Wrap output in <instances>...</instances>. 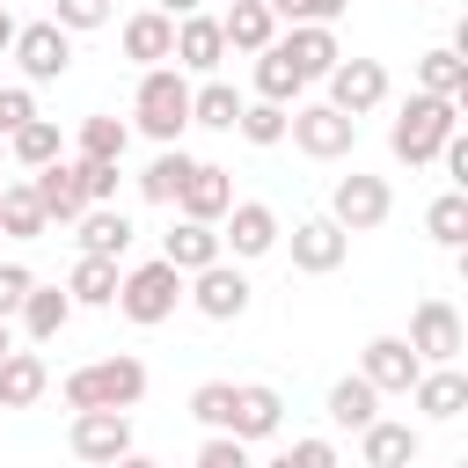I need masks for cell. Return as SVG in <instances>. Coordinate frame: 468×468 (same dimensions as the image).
I'll return each mask as SVG.
<instances>
[{
    "label": "cell",
    "instance_id": "54",
    "mask_svg": "<svg viewBox=\"0 0 468 468\" xmlns=\"http://www.w3.org/2000/svg\"><path fill=\"white\" fill-rule=\"evenodd\" d=\"M227 7H234V0H227Z\"/></svg>",
    "mask_w": 468,
    "mask_h": 468
},
{
    "label": "cell",
    "instance_id": "40",
    "mask_svg": "<svg viewBox=\"0 0 468 468\" xmlns=\"http://www.w3.org/2000/svg\"><path fill=\"white\" fill-rule=\"evenodd\" d=\"M263 7H271L278 22H292V29H329L351 0H263Z\"/></svg>",
    "mask_w": 468,
    "mask_h": 468
},
{
    "label": "cell",
    "instance_id": "9",
    "mask_svg": "<svg viewBox=\"0 0 468 468\" xmlns=\"http://www.w3.org/2000/svg\"><path fill=\"white\" fill-rule=\"evenodd\" d=\"M183 300H190V307H197L205 322H241L256 292H249L241 263H227V256H219V263H205L197 278H183Z\"/></svg>",
    "mask_w": 468,
    "mask_h": 468
},
{
    "label": "cell",
    "instance_id": "39",
    "mask_svg": "<svg viewBox=\"0 0 468 468\" xmlns=\"http://www.w3.org/2000/svg\"><path fill=\"white\" fill-rule=\"evenodd\" d=\"M190 417H197L205 431H227V417H234V380H197V388H190Z\"/></svg>",
    "mask_w": 468,
    "mask_h": 468
},
{
    "label": "cell",
    "instance_id": "51",
    "mask_svg": "<svg viewBox=\"0 0 468 468\" xmlns=\"http://www.w3.org/2000/svg\"><path fill=\"white\" fill-rule=\"evenodd\" d=\"M7 351H15V329H7V322H0V358H7Z\"/></svg>",
    "mask_w": 468,
    "mask_h": 468
},
{
    "label": "cell",
    "instance_id": "12",
    "mask_svg": "<svg viewBox=\"0 0 468 468\" xmlns=\"http://www.w3.org/2000/svg\"><path fill=\"white\" fill-rule=\"evenodd\" d=\"M410 351H417V366H453L461 358V314H453V300H417V314H410V336H402Z\"/></svg>",
    "mask_w": 468,
    "mask_h": 468
},
{
    "label": "cell",
    "instance_id": "20",
    "mask_svg": "<svg viewBox=\"0 0 468 468\" xmlns=\"http://www.w3.org/2000/svg\"><path fill=\"white\" fill-rule=\"evenodd\" d=\"M410 402H417L431 424H453V417L468 410V373H461V366H424L417 388H410Z\"/></svg>",
    "mask_w": 468,
    "mask_h": 468
},
{
    "label": "cell",
    "instance_id": "1",
    "mask_svg": "<svg viewBox=\"0 0 468 468\" xmlns=\"http://www.w3.org/2000/svg\"><path fill=\"white\" fill-rule=\"evenodd\" d=\"M58 395H66V410H139V395H146V366L132 358V351H110V358H88V366H73L66 380H58Z\"/></svg>",
    "mask_w": 468,
    "mask_h": 468
},
{
    "label": "cell",
    "instance_id": "22",
    "mask_svg": "<svg viewBox=\"0 0 468 468\" xmlns=\"http://www.w3.org/2000/svg\"><path fill=\"white\" fill-rule=\"evenodd\" d=\"M29 190H37V205H44V219H51V227H73V219L88 212L73 161H51V168H37V176H29Z\"/></svg>",
    "mask_w": 468,
    "mask_h": 468
},
{
    "label": "cell",
    "instance_id": "8",
    "mask_svg": "<svg viewBox=\"0 0 468 468\" xmlns=\"http://www.w3.org/2000/svg\"><path fill=\"white\" fill-rule=\"evenodd\" d=\"M395 212V190H388V176H336V190H329V219L344 227V234H373L380 219Z\"/></svg>",
    "mask_w": 468,
    "mask_h": 468
},
{
    "label": "cell",
    "instance_id": "24",
    "mask_svg": "<svg viewBox=\"0 0 468 468\" xmlns=\"http://www.w3.org/2000/svg\"><path fill=\"white\" fill-rule=\"evenodd\" d=\"M219 37H227V51H271L278 44V15L263 7V0H234L227 15H219Z\"/></svg>",
    "mask_w": 468,
    "mask_h": 468
},
{
    "label": "cell",
    "instance_id": "7",
    "mask_svg": "<svg viewBox=\"0 0 468 468\" xmlns=\"http://www.w3.org/2000/svg\"><path fill=\"white\" fill-rule=\"evenodd\" d=\"M278 241H285V227H278V212H271L263 197H234V205H227V219H219V256L256 263V256H271Z\"/></svg>",
    "mask_w": 468,
    "mask_h": 468
},
{
    "label": "cell",
    "instance_id": "49",
    "mask_svg": "<svg viewBox=\"0 0 468 468\" xmlns=\"http://www.w3.org/2000/svg\"><path fill=\"white\" fill-rule=\"evenodd\" d=\"M110 468H161V461H146V453H124V461H110Z\"/></svg>",
    "mask_w": 468,
    "mask_h": 468
},
{
    "label": "cell",
    "instance_id": "47",
    "mask_svg": "<svg viewBox=\"0 0 468 468\" xmlns=\"http://www.w3.org/2000/svg\"><path fill=\"white\" fill-rule=\"evenodd\" d=\"M439 161H446V176H453V190H461V183H468V139L453 132V139L439 146Z\"/></svg>",
    "mask_w": 468,
    "mask_h": 468
},
{
    "label": "cell",
    "instance_id": "29",
    "mask_svg": "<svg viewBox=\"0 0 468 468\" xmlns=\"http://www.w3.org/2000/svg\"><path fill=\"white\" fill-rule=\"evenodd\" d=\"M249 88H256V102H278V110H292L300 102V73H292V58L271 44V51H256V66H249Z\"/></svg>",
    "mask_w": 468,
    "mask_h": 468
},
{
    "label": "cell",
    "instance_id": "30",
    "mask_svg": "<svg viewBox=\"0 0 468 468\" xmlns=\"http://www.w3.org/2000/svg\"><path fill=\"white\" fill-rule=\"evenodd\" d=\"M66 322H73L66 285H29V300H22V336H29V344H51Z\"/></svg>",
    "mask_w": 468,
    "mask_h": 468
},
{
    "label": "cell",
    "instance_id": "18",
    "mask_svg": "<svg viewBox=\"0 0 468 468\" xmlns=\"http://www.w3.org/2000/svg\"><path fill=\"white\" fill-rule=\"evenodd\" d=\"M227 58V37H219V15H183L176 22V73H219Z\"/></svg>",
    "mask_w": 468,
    "mask_h": 468
},
{
    "label": "cell",
    "instance_id": "26",
    "mask_svg": "<svg viewBox=\"0 0 468 468\" xmlns=\"http://www.w3.org/2000/svg\"><path fill=\"white\" fill-rule=\"evenodd\" d=\"M417 95H439V102H468V58L453 51V44H439V51H424L417 58Z\"/></svg>",
    "mask_w": 468,
    "mask_h": 468
},
{
    "label": "cell",
    "instance_id": "17",
    "mask_svg": "<svg viewBox=\"0 0 468 468\" xmlns=\"http://www.w3.org/2000/svg\"><path fill=\"white\" fill-rule=\"evenodd\" d=\"M117 44H124V58H132L139 73H154V66H168V58H176V22H168V15H154V7H139V15H124Z\"/></svg>",
    "mask_w": 468,
    "mask_h": 468
},
{
    "label": "cell",
    "instance_id": "44",
    "mask_svg": "<svg viewBox=\"0 0 468 468\" xmlns=\"http://www.w3.org/2000/svg\"><path fill=\"white\" fill-rule=\"evenodd\" d=\"M29 263H0V322H15L22 314V300H29Z\"/></svg>",
    "mask_w": 468,
    "mask_h": 468
},
{
    "label": "cell",
    "instance_id": "52",
    "mask_svg": "<svg viewBox=\"0 0 468 468\" xmlns=\"http://www.w3.org/2000/svg\"><path fill=\"white\" fill-rule=\"evenodd\" d=\"M263 468H292V461H285V453H271V461H263Z\"/></svg>",
    "mask_w": 468,
    "mask_h": 468
},
{
    "label": "cell",
    "instance_id": "42",
    "mask_svg": "<svg viewBox=\"0 0 468 468\" xmlns=\"http://www.w3.org/2000/svg\"><path fill=\"white\" fill-rule=\"evenodd\" d=\"M73 176H80V197L88 205H117V161H73Z\"/></svg>",
    "mask_w": 468,
    "mask_h": 468
},
{
    "label": "cell",
    "instance_id": "14",
    "mask_svg": "<svg viewBox=\"0 0 468 468\" xmlns=\"http://www.w3.org/2000/svg\"><path fill=\"white\" fill-rule=\"evenodd\" d=\"M344 256H351V234H344L329 212H314V219H292V271H307V278H329Z\"/></svg>",
    "mask_w": 468,
    "mask_h": 468
},
{
    "label": "cell",
    "instance_id": "2",
    "mask_svg": "<svg viewBox=\"0 0 468 468\" xmlns=\"http://www.w3.org/2000/svg\"><path fill=\"white\" fill-rule=\"evenodd\" d=\"M132 132H146L154 146H183V132H190V80L176 66L139 73V88H132Z\"/></svg>",
    "mask_w": 468,
    "mask_h": 468
},
{
    "label": "cell",
    "instance_id": "35",
    "mask_svg": "<svg viewBox=\"0 0 468 468\" xmlns=\"http://www.w3.org/2000/svg\"><path fill=\"white\" fill-rule=\"evenodd\" d=\"M66 300H73V307H110V300H117V263L80 256V263L66 271Z\"/></svg>",
    "mask_w": 468,
    "mask_h": 468
},
{
    "label": "cell",
    "instance_id": "13",
    "mask_svg": "<svg viewBox=\"0 0 468 468\" xmlns=\"http://www.w3.org/2000/svg\"><path fill=\"white\" fill-rule=\"evenodd\" d=\"M278 431H285V395H278L271 380H241V388H234V417H227V439L263 446V439H278Z\"/></svg>",
    "mask_w": 468,
    "mask_h": 468
},
{
    "label": "cell",
    "instance_id": "15",
    "mask_svg": "<svg viewBox=\"0 0 468 468\" xmlns=\"http://www.w3.org/2000/svg\"><path fill=\"white\" fill-rule=\"evenodd\" d=\"M417 373H424V366H417V351H410L402 336H373V344L358 351V380H366L373 395H410Z\"/></svg>",
    "mask_w": 468,
    "mask_h": 468
},
{
    "label": "cell",
    "instance_id": "41",
    "mask_svg": "<svg viewBox=\"0 0 468 468\" xmlns=\"http://www.w3.org/2000/svg\"><path fill=\"white\" fill-rule=\"evenodd\" d=\"M117 15V0H51V22L66 29V37H80V29H102Z\"/></svg>",
    "mask_w": 468,
    "mask_h": 468
},
{
    "label": "cell",
    "instance_id": "23",
    "mask_svg": "<svg viewBox=\"0 0 468 468\" xmlns=\"http://www.w3.org/2000/svg\"><path fill=\"white\" fill-rule=\"evenodd\" d=\"M161 263H168V271H183V278H197L205 263H219V227L176 219V227L161 234Z\"/></svg>",
    "mask_w": 468,
    "mask_h": 468
},
{
    "label": "cell",
    "instance_id": "37",
    "mask_svg": "<svg viewBox=\"0 0 468 468\" xmlns=\"http://www.w3.org/2000/svg\"><path fill=\"white\" fill-rule=\"evenodd\" d=\"M424 234H431L439 249H461V241H468V190H446V197H431V212H424Z\"/></svg>",
    "mask_w": 468,
    "mask_h": 468
},
{
    "label": "cell",
    "instance_id": "11",
    "mask_svg": "<svg viewBox=\"0 0 468 468\" xmlns=\"http://www.w3.org/2000/svg\"><path fill=\"white\" fill-rule=\"evenodd\" d=\"M380 102H388V66H380V58H351V51H344V58L329 66V110H344V117L358 124V117H366V110H380Z\"/></svg>",
    "mask_w": 468,
    "mask_h": 468
},
{
    "label": "cell",
    "instance_id": "31",
    "mask_svg": "<svg viewBox=\"0 0 468 468\" xmlns=\"http://www.w3.org/2000/svg\"><path fill=\"white\" fill-rule=\"evenodd\" d=\"M190 168H197V161H190L183 146H161V154L139 168V197H146V205H176V190H183Z\"/></svg>",
    "mask_w": 468,
    "mask_h": 468
},
{
    "label": "cell",
    "instance_id": "55",
    "mask_svg": "<svg viewBox=\"0 0 468 468\" xmlns=\"http://www.w3.org/2000/svg\"><path fill=\"white\" fill-rule=\"evenodd\" d=\"M0 146H7V139H0Z\"/></svg>",
    "mask_w": 468,
    "mask_h": 468
},
{
    "label": "cell",
    "instance_id": "5",
    "mask_svg": "<svg viewBox=\"0 0 468 468\" xmlns=\"http://www.w3.org/2000/svg\"><path fill=\"white\" fill-rule=\"evenodd\" d=\"M15 66H22V88H44V80H66V66H73V37L44 15V22H22L15 29Z\"/></svg>",
    "mask_w": 468,
    "mask_h": 468
},
{
    "label": "cell",
    "instance_id": "48",
    "mask_svg": "<svg viewBox=\"0 0 468 468\" xmlns=\"http://www.w3.org/2000/svg\"><path fill=\"white\" fill-rule=\"evenodd\" d=\"M154 15H168V22H183V15H205V0H154Z\"/></svg>",
    "mask_w": 468,
    "mask_h": 468
},
{
    "label": "cell",
    "instance_id": "28",
    "mask_svg": "<svg viewBox=\"0 0 468 468\" xmlns=\"http://www.w3.org/2000/svg\"><path fill=\"white\" fill-rule=\"evenodd\" d=\"M124 146H132V124L110 117V110L80 117V132H73V161H117L124 168Z\"/></svg>",
    "mask_w": 468,
    "mask_h": 468
},
{
    "label": "cell",
    "instance_id": "21",
    "mask_svg": "<svg viewBox=\"0 0 468 468\" xmlns=\"http://www.w3.org/2000/svg\"><path fill=\"white\" fill-rule=\"evenodd\" d=\"M417 424H402V417H373L366 431H358V461L366 468H410L417 461Z\"/></svg>",
    "mask_w": 468,
    "mask_h": 468
},
{
    "label": "cell",
    "instance_id": "45",
    "mask_svg": "<svg viewBox=\"0 0 468 468\" xmlns=\"http://www.w3.org/2000/svg\"><path fill=\"white\" fill-rule=\"evenodd\" d=\"M29 117H37V95L29 88H0V139H15Z\"/></svg>",
    "mask_w": 468,
    "mask_h": 468
},
{
    "label": "cell",
    "instance_id": "36",
    "mask_svg": "<svg viewBox=\"0 0 468 468\" xmlns=\"http://www.w3.org/2000/svg\"><path fill=\"white\" fill-rule=\"evenodd\" d=\"M234 117H241V95H234L227 80L190 88V124H205V132H234Z\"/></svg>",
    "mask_w": 468,
    "mask_h": 468
},
{
    "label": "cell",
    "instance_id": "25",
    "mask_svg": "<svg viewBox=\"0 0 468 468\" xmlns=\"http://www.w3.org/2000/svg\"><path fill=\"white\" fill-rule=\"evenodd\" d=\"M278 51L292 58V73H300V80H329V66L344 58L336 29H285V37H278Z\"/></svg>",
    "mask_w": 468,
    "mask_h": 468
},
{
    "label": "cell",
    "instance_id": "43",
    "mask_svg": "<svg viewBox=\"0 0 468 468\" xmlns=\"http://www.w3.org/2000/svg\"><path fill=\"white\" fill-rule=\"evenodd\" d=\"M190 468H256V461H249V446H241V439L212 431V439L197 446V461H190Z\"/></svg>",
    "mask_w": 468,
    "mask_h": 468
},
{
    "label": "cell",
    "instance_id": "46",
    "mask_svg": "<svg viewBox=\"0 0 468 468\" xmlns=\"http://www.w3.org/2000/svg\"><path fill=\"white\" fill-rule=\"evenodd\" d=\"M285 461H292V468H344L336 439H292V446H285Z\"/></svg>",
    "mask_w": 468,
    "mask_h": 468
},
{
    "label": "cell",
    "instance_id": "38",
    "mask_svg": "<svg viewBox=\"0 0 468 468\" xmlns=\"http://www.w3.org/2000/svg\"><path fill=\"white\" fill-rule=\"evenodd\" d=\"M285 124H292V110H278V102H241V117H234V132H241L249 146H278Z\"/></svg>",
    "mask_w": 468,
    "mask_h": 468
},
{
    "label": "cell",
    "instance_id": "32",
    "mask_svg": "<svg viewBox=\"0 0 468 468\" xmlns=\"http://www.w3.org/2000/svg\"><path fill=\"white\" fill-rule=\"evenodd\" d=\"M0 234H15V241L51 234V219H44V205H37L29 183H0Z\"/></svg>",
    "mask_w": 468,
    "mask_h": 468
},
{
    "label": "cell",
    "instance_id": "10",
    "mask_svg": "<svg viewBox=\"0 0 468 468\" xmlns=\"http://www.w3.org/2000/svg\"><path fill=\"white\" fill-rule=\"evenodd\" d=\"M66 446H73V461L110 468V461H124V453H132V417H124V410H73Z\"/></svg>",
    "mask_w": 468,
    "mask_h": 468
},
{
    "label": "cell",
    "instance_id": "53",
    "mask_svg": "<svg viewBox=\"0 0 468 468\" xmlns=\"http://www.w3.org/2000/svg\"><path fill=\"white\" fill-rule=\"evenodd\" d=\"M0 7H7V0H0Z\"/></svg>",
    "mask_w": 468,
    "mask_h": 468
},
{
    "label": "cell",
    "instance_id": "6",
    "mask_svg": "<svg viewBox=\"0 0 468 468\" xmlns=\"http://www.w3.org/2000/svg\"><path fill=\"white\" fill-rule=\"evenodd\" d=\"M285 139H292L307 161H344V154L358 146V124H351L344 110H329V102H292Z\"/></svg>",
    "mask_w": 468,
    "mask_h": 468
},
{
    "label": "cell",
    "instance_id": "27",
    "mask_svg": "<svg viewBox=\"0 0 468 468\" xmlns=\"http://www.w3.org/2000/svg\"><path fill=\"white\" fill-rule=\"evenodd\" d=\"M44 388H51V366H44L37 351H7V358H0V417H7V410H29Z\"/></svg>",
    "mask_w": 468,
    "mask_h": 468
},
{
    "label": "cell",
    "instance_id": "33",
    "mask_svg": "<svg viewBox=\"0 0 468 468\" xmlns=\"http://www.w3.org/2000/svg\"><path fill=\"white\" fill-rule=\"evenodd\" d=\"M373 417H380V395H373L358 373H344V380L329 388V424H336V431H366Z\"/></svg>",
    "mask_w": 468,
    "mask_h": 468
},
{
    "label": "cell",
    "instance_id": "3",
    "mask_svg": "<svg viewBox=\"0 0 468 468\" xmlns=\"http://www.w3.org/2000/svg\"><path fill=\"white\" fill-rule=\"evenodd\" d=\"M461 132V110L453 102H439V95H410L402 110H395V124H388V154L402 161V168H424V161H439V146Z\"/></svg>",
    "mask_w": 468,
    "mask_h": 468
},
{
    "label": "cell",
    "instance_id": "4",
    "mask_svg": "<svg viewBox=\"0 0 468 468\" xmlns=\"http://www.w3.org/2000/svg\"><path fill=\"white\" fill-rule=\"evenodd\" d=\"M124 322H139V329H161L176 307H183V271H168L161 256H146V263H132V271H117V300H110Z\"/></svg>",
    "mask_w": 468,
    "mask_h": 468
},
{
    "label": "cell",
    "instance_id": "19",
    "mask_svg": "<svg viewBox=\"0 0 468 468\" xmlns=\"http://www.w3.org/2000/svg\"><path fill=\"white\" fill-rule=\"evenodd\" d=\"M73 234H80V256H102V263H124L132 256V219L117 205H88L73 219Z\"/></svg>",
    "mask_w": 468,
    "mask_h": 468
},
{
    "label": "cell",
    "instance_id": "34",
    "mask_svg": "<svg viewBox=\"0 0 468 468\" xmlns=\"http://www.w3.org/2000/svg\"><path fill=\"white\" fill-rule=\"evenodd\" d=\"M7 154H15V161H22L29 176H37V168L66 161V139H58V124H51V117H29V124H22L15 139H7Z\"/></svg>",
    "mask_w": 468,
    "mask_h": 468
},
{
    "label": "cell",
    "instance_id": "16",
    "mask_svg": "<svg viewBox=\"0 0 468 468\" xmlns=\"http://www.w3.org/2000/svg\"><path fill=\"white\" fill-rule=\"evenodd\" d=\"M227 205H234V176H227L219 161H197V168L183 176V190H176V212L197 219V227H219Z\"/></svg>",
    "mask_w": 468,
    "mask_h": 468
},
{
    "label": "cell",
    "instance_id": "50",
    "mask_svg": "<svg viewBox=\"0 0 468 468\" xmlns=\"http://www.w3.org/2000/svg\"><path fill=\"white\" fill-rule=\"evenodd\" d=\"M7 44H15V15L0 7V51H7Z\"/></svg>",
    "mask_w": 468,
    "mask_h": 468
}]
</instances>
